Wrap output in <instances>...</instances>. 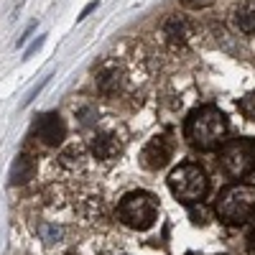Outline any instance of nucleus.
<instances>
[{
  "mask_svg": "<svg viewBox=\"0 0 255 255\" xmlns=\"http://www.w3.org/2000/svg\"><path fill=\"white\" fill-rule=\"evenodd\" d=\"M217 217L225 225H245L255 215V186L250 184H230L220 191L215 204Z\"/></svg>",
  "mask_w": 255,
  "mask_h": 255,
  "instance_id": "nucleus-2",
  "label": "nucleus"
},
{
  "mask_svg": "<svg viewBox=\"0 0 255 255\" xmlns=\"http://www.w3.org/2000/svg\"><path fill=\"white\" fill-rule=\"evenodd\" d=\"M171 156H174V140L168 135H153L145 143L143 153H140V161H143L145 168L158 171V168H163L168 161H171Z\"/></svg>",
  "mask_w": 255,
  "mask_h": 255,
  "instance_id": "nucleus-6",
  "label": "nucleus"
},
{
  "mask_svg": "<svg viewBox=\"0 0 255 255\" xmlns=\"http://www.w3.org/2000/svg\"><path fill=\"white\" fill-rule=\"evenodd\" d=\"M232 23L243 33H253L255 31V3H240L232 13Z\"/></svg>",
  "mask_w": 255,
  "mask_h": 255,
  "instance_id": "nucleus-10",
  "label": "nucleus"
},
{
  "mask_svg": "<svg viewBox=\"0 0 255 255\" xmlns=\"http://www.w3.org/2000/svg\"><path fill=\"white\" fill-rule=\"evenodd\" d=\"M36 133L41 138V143L46 145H59L64 138H67V125H64V120L54 113L49 115H41L38 125H36Z\"/></svg>",
  "mask_w": 255,
  "mask_h": 255,
  "instance_id": "nucleus-7",
  "label": "nucleus"
},
{
  "mask_svg": "<svg viewBox=\"0 0 255 255\" xmlns=\"http://www.w3.org/2000/svg\"><path fill=\"white\" fill-rule=\"evenodd\" d=\"M215 0H181V5L186 8H204V5H212Z\"/></svg>",
  "mask_w": 255,
  "mask_h": 255,
  "instance_id": "nucleus-14",
  "label": "nucleus"
},
{
  "mask_svg": "<svg viewBox=\"0 0 255 255\" xmlns=\"http://www.w3.org/2000/svg\"><path fill=\"white\" fill-rule=\"evenodd\" d=\"M118 215L130 230H148L158 220V202L148 191H130L120 199Z\"/></svg>",
  "mask_w": 255,
  "mask_h": 255,
  "instance_id": "nucleus-4",
  "label": "nucleus"
},
{
  "mask_svg": "<svg viewBox=\"0 0 255 255\" xmlns=\"http://www.w3.org/2000/svg\"><path fill=\"white\" fill-rule=\"evenodd\" d=\"M120 151V143L113 138V135H95L92 140V153L97 158H110Z\"/></svg>",
  "mask_w": 255,
  "mask_h": 255,
  "instance_id": "nucleus-11",
  "label": "nucleus"
},
{
  "mask_svg": "<svg viewBox=\"0 0 255 255\" xmlns=\"http://www.w3.org/2000/svg\"><path fill=\"white\" fill-rule=\"evenodd\" d=\"M67 255H77V253H67Z\"/></svg>",
  "mask_w": 255,
  "mask_h": 255,
  "instance_id": "nucleus-17",
  "label": "nucleus"
},
{
  "mask_svg": "<svg viewBox=\"0 0 255 255\" xmlns=\"http://www.w3.org/2000/svg\"><path fill=\"white\" fill-rule=\"evenodd\" d=\"M168 189L171 194L184 202V204H197L207 197L209 191V179L204 174V168L197 163H181L176 166L171 174H168Z\"/></svg>",
  "mask_w": 255,
  "mask_h": 255,
  "instance_id": "nucleus-3",
  "label": "nucleus"
},
{
  "mask_svg": "<svg viewBox=\"0 0 255 255\" xmlns=\"http://www.w3.org/2000/svg\"><path fill=\"white\" fill-rule=\"evenodd\" d=\"M184 135L199 151H212L227 135V118L215 105H202V108L189 113L184 123Z\"/></svg>",
  "mask_w": 255,
  "mask_h": 255,
  "instance_id": "nucleus-1",
  "label": "nucleus"
},
{
  "mask_svg": "<svg viewBox=\"0 0 255 255\" xmlns=\"http://www.w3.org/2000/svg\"><path fill=\"white\" fill-rule=\"evenodd\" d=\"M97 84H100V90H102L105 95H113V92L120 87V72H108V74H100Z\"/></svg>",
  "mask_w": 255,
  "mask_h": 255,
  "instance_id": "nucleus-12",
  "label": "nucleus"
},
{
  "mask_svg": "<svg viewBox=\"0 0 255 255\" xmlns=\"http://www.w3.org/2000/svg\"><path fill=\"white\" fill-rule=\"evenodd\" d=\"M33 174H36V161L28 153H20L15 158L13 168H10V181L13 184H26V181L33 179Z\"/></svg>",
  "mask_w": 255,
  "mask_h": 255,
  "instance_id": "nucleus-9",
  "label": "nucleus"
},
{
  "mask_svg": "<svg viewBox=\"0 0 255 255\" xmlns=\"http://www.w3.org/2000/svg\"><path fill=\"white\" fill-rule=\"evenodd\" d=\"M222 168L232 179H245L255 171V143L250 138H232L222 145Z\"/></svg>",
  "mask_w": 255,
  "mask_h": 255,
  "instance_id": "nucleus-5",
  "label": "nucleus"
},
{
  "mask_svg": "<svg viewBox=\"0 0 255 255\" xmlns=\"http://www.w3.org/2000/svg\"><path fill=\"white\" fill-rule=\"evenodd\" d=\"M248 250H250V255H255V230L248 235Z\"/></svg>",
  "mask_w": 255,
  "mask_h": 255,
  "instance_id": "nucleus-16",
  "label": "nucleus"
},
{
  "mask_svg": "<svg viewBox=\"0 0 255 255\" xmlns=\"http://www.w3.org/2000/svg\"><path fill=\"white\" fill-rule=\"evenodd\" d=\"M191 220H194L197 225H207V209L204 207H191Z\"/></svg>",
  "mask_w": 255,
  "mask_h": 255,
  "instance_id": "nucleus-13",
  "label": "nucleus"
},
{
  "mask_svg": "<svg viewBox=\"0 0 255 255\" xmlns=\"http://www.w3.org/2000/svg\"><path fill=\"white\" fill-rule=\"evenodd\" d=\"M41 44H44V36H38V38H36V44H31V46L26 49V56H23V59H28V56H31V54H33V51H36Z\"/></svg>",
  "mask_w": 255,
  "mask_h": 255,
  "instance_id": "nucleus-15",
  "label": "nucleus"
},
{
  "mask_svg": "<svg viewBox=\"0 0 255 255\" xmlns=\"http://www.w3.org/2000/svg\"><path fill=\"white\" fill-rule=\"evenodd\" d=\"M163 36L166 41H171V44H184V41L191 36V26L184 15H171L163 23Z\"/></svg>",
  "mask_w": 255,
  "mask_h": 255,
  "instance_id": "nucleus-8",
  "label": "nucleus"
}]
</instances>
